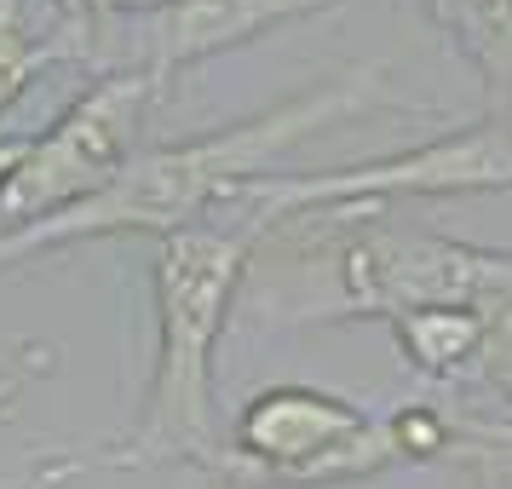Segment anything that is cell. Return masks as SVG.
Listing matches in <instances>:
<instances>
[{
  "instance_id": "52a82bcc",
  "label": "cell",
  "mask_w": 512,
  "mask_h": 489,
  "mask_svg": "<svg viewBox=\"0 0 512 489\" xmlns=\"http://www.w3.org/2000/svg\"><path fill=\"white\" fill-rule=\"evenodd\" d=\"M334 6L340 0H173V6L144 18V35L121 58V70H139L156 87H167L173 75H185L202 58L248 47L259 35H271V29L334 12Z\"/></svg>"
},
{
  "instance_id": "8992f818",
  "label": "cell",
  "mask_w": 512,
  "mask_h": 489,
  "mask_svg": "<svg viewBox=\"0 0 512 489\" xmlns=\"http://www.w3.org/2000/svg\"><path fill=\"white\" fill-rule=\"evenodd\" d=\"M334 277L346 294L340 317H380V323H397L426 305H478L489 317L512 300V254L386 219H363L340 242Z\"/></svg>"
},
{
  "instance_id": "9c48e42d",
  "label": "cell",
  "mask_w": 512,
  "mask_h": 489,
  "mask_svg": "<svg viewBox=\"0 0 512 489\" xmlns=\"http://www.w3.org/2000/svg\"><path fill=\"white\" fill-rule=\"evenodd\" d=\"M426 12L484 81L489 121L512 127V0H426Z\"/></svg>"
},
{
  "instance_id": "7c38bea8",
  "label": "cell",
  "mask_w": 512,
  "mask_h": 489,
  "mask_svg": "<svg viewBox=\"0 0 512 489\" xmlns=\"http://www.w3.org/2000/svg\"><path fill=\"white\" fill-rule=\"evenodd\" d=\"M162 6H173V0H87L93 18H150Z\"/></svg>"
},
{
  "instance_id": "30bf717a",
  "label": "cell",
  "mask_w": 512,
  "mask_h": 489,
  "mask_svg": "<svg viewBox=\"0 0 512 489\" xmlns=\"http://www.w3.org/2000/svg\"><path fill=\"white\" fill-rule=\"evenodd\" d=\"M70 47H58L52 35L29 29L24 12H0V116L29 93V81L41 70H52Z\"/></svg>"
},
{
  "instance_id": "4fadbf2b",
  "label": "cell",
  "mask_w": 512,
  "mask_h": 489,
  "mask_svg": "<svg viewBox=\"0 0 512 489\" xmlns=\"http://www.w3.org/2000/svg\"><path fill=\"white\" fill-rule=\"evenodd\" d=\"M29 144H35V133H29V139H6V133H0V185H6V179H12V173L24 167Z\"/></svg>"
},
{
  "instance_id": "3957f363",
  "label": "cell",
  "mask_w": 512,
  "mask_h": 489,
  "mask_svg": "<svg viewBox=\"0 0 512 489\" xmlns=\"http://www.w3.org/2000/svg\"><path fill=\"white\" fill-rule=\"evenodd\" d=\"M397 461L386 415L317 386H265L242 403L231 443L208 461L213 489H334Z\"/></svg>"
},
{
  "instance_id": "7a4b0ae2",
  "label": "cell",
  "mask_w": 512,
  "mask_h": 489,
  "mask_svg": "<svg viewBox=\"0 0 512 489\" xmlns=\"http://www.w3.org/2000/svg\"><path fill=\"white\" fill-rule=\"evenodd\" d=\"M265 236V219L248 208H231V219H208L190 231L156 236L150 282H156V369L150 392L133 420V432L98 455L47 466V478L93 472V466H202L225 449L213 438V351L231 323V305L242 294L254 242Z\"/></svg>"
},
{
  "instance_id": "6da1fadb",
  "label": "cell",
  "mask_w": 512,
  "mask_h": 489,
  "mask_svg": "<svg viewBox=\"0 0 512 489\" xmlns=\"http://www.w3.org/2000/svg\"><path fill=\"white\" fill-rule=\"evenodd\" d=\"M380 104H392L386 81H380V64H357V70H340L334 81H317V87L271 104L265 116L236 121L225 133L167 144V150H139L98 196L75 202L58 219H41L29 231L6 236L0 242V265L29 259L41 248H64V242L173 236V231H190V225H208V219H219V208H236V196L254 179L271 173V162L288 144H300L305 133L334 127L346 116L380 110Z\"/></svg>"
},
{
  "instance_id": "5b68a950",
  "label": "cell",
  "mask_w": 512,
  "mask_h": 489,
  "mask_svg": "<svg viewBox=\"0 0 512 489\" xmlns=\"http://www.w3.org/2000/svg\"><path fill=\"white\" fill-rule=\"evenodd\" d=\"M156 81L139 70H110L98 87L75 98L41 139L29 144L24 167L0 185V242L29 231L41 219L70 213L116 179L139 156L144 116L156 104Z\"/></svg>"
},
{
  "instance_id": "277c9868",
  "label": "cell",
  "mask_w": 512,
  "mask_h": 489,
  "mask_svg": "<svg viewBox=\"0 0 512 489\" xmlns=\"http://www.w3.org/2000/svg\"><path fill=\"white\" fill-rule=\"evenodd\" d=\"M472 190H512V127L501 121H478L380 162L328 173H265L236 196V208L259 213L271 231L282 219H311V213L380 219L397 196H472Z\"/></svg>"
},
{
  "instance_id": "ba28073f",
  "label": "cell",
  "mask_w": 512,
  "mask_h": 489,
  "mask_svg": "<svg viewBox=\"0 0 512 489\" xmlns=\"http://www.w3.org/2000/svg\"><path fill=\"white\" fill-rule=\"evenodd\" d=\"M397 351L409 357V369L426 380H484L489 374V317L478 305H426L392 323Z\"/></svg>"
},
{
  "instance_id": "8fae6325",
  "label": "cell",
  "mask_w": 512,
  "mask_h": 489,
  "mask_svg": "<svg viewBox=\"0 0 512 489\" xmlns=\"http://www.w3.org/2000/svg\"><path fill=\"white\" fill-rule=\"evenodd\" d=\"M455 455L478 489H512V426H461Z\"/></svg>"
},
{
  "instance_id": "5bb4252c",
  "label": "cell",
  "mask_w": 512,
  "mask_h": 489,
  "mask_svg": "<svg viewBox=\"0 0 512 489\" xmlns=\"http://www.w3.org/2000/svg\"><path fill=\"white\" fill-rule=\"evenodd\" d=\"M501 397H507V403H512V380H501Z\"/></svg>"
}]
</instances>
